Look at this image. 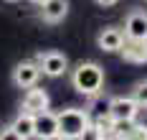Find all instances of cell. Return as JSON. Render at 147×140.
I'll return each instance as SVG.
<instances>
[{
  "mask_svg": "<svg viewBox=\"0 0 147 140\" xmlns=\"http://www.w3.org/2000/svg\"><path fill=\"white\" fill-rule=\"evenodd\" d=\"M124 38H147V13L132 10L124 20Z\"/></svg>",
  "mask_w": 147,
  "mask_h": 140,
  "instance_id": "obj_8",
  "label": "cell"
},
{
  "mask_svg": "<svg viewBox=\"0 0 147 140\" xmlns=\"http://www.w3.org/2000/svg\"><path fill=\"white\" fill-rule=\"evenodd\" d=\"M46 107H48V94H46V89H36V84L28 87V92L23 97V109L33 115V112H41Z\"/></svg>",
  "mask_w": 147,
  "mask_h": 140,
  "instance_id": "obj_11",
  "label": "cell"
},
{
  "mask_svg": "<svg viewBox=\"0 0 147 140\" xmlns=\"http://www.w3.org/2000/svg\"><path fill=\"white\" fill-rule=\"evenodd\" d=\"M33 3H36V5H41V3H43V0H33Z\"/></svg>",
  "mask_w": 147,
  "mask_h": 140,
  "instance_id": "obj_15",
  "label": "cell"
},
{
  "mask_svg": "<svg viewBox=\"0 0 147 140\" xmlns=\"http://www.w3.org/2000/svg\"><path fill=\"white\" fill-rule=\"evenodd\" d=\"M38 66H41V74L56 79V77H61V74H66L69 59H66L63 54H59V51H46V54L38 56Z\"/></svg>",
  "mask_w": 147,
  "mask_h": 140,
  "instance_id": "obj_5",
  "label": "cell"
},
{
  "mask_svg": "<svg viewBox=\"0 0 147 140\" xmlns=\"http://www.w3.org/2000/svg\"><path fill=\"white\" fill-rule=\"evenodd\" d=\"M56 117H59V138H66V140L86 138V133L91 130V117L86 109L69 107L56 112Z\"/></svg>",
  "mask_w": 147,
  "mask_h": 140,
  "instance_id": "obj_2",
  "label": "cell"
},
{
  "mask_svg": "<svg viewBox=\"0 0 147 140\" xmlns=\"http://www.w3.org/2000/svg\"><path fill=\"white\" fill-rule=\"evenodd\" d=\"M74 89L84 97H96L104 87V69L94 61H81L71 74Z\"/></svg>",
  "mask_w": 147,
  "mask_h": 140,
  "instance_id": "obj_1",
  "label": "cell"
},
{
  "mask_svg": "<svg viewBox=\"0 0 147 140\" xmlns=\"http://www.w3.org/2000/svg\"><path fill=\"white\" fill-rule=\"evenodd\" d=\"M33 138L53 140L59 138V117L56 112H48V107L41 112H33Z\"/></svg>",
  "mask_w": 147,
  "mask_h": 140,
  "instance_id": "obj_3",
  "label": "cell"
},
{
  "mask_svg": "<svg viewBox=\"0 0 147 140\" xmlns=\"http://www.w3.org/2000/svg\"><path fill=\"white\" fill-rule=\"evenodd\" d=\"M69 13V3L66 0H43L41 3V16L46 23H61Z\"/></svg>",
  "mask_w": 147,
  "mask_h": 140,
  "instance_id": "obj_9",
  "label": "cell"
},
{
  "mask_svg": "<svg viewBox=\"0 0 147 140\" xmlns=\"http://www.w3.org/2000/svg\"><path fill=\"white\" fill-rule=\"evenodd\" d=\"M122 41H124V33L119 31V28H104V31L99 33V38H96L99 48H102V51H109V54L119 51Z\"/></svg>",
  "mask_w": 147,
  "mask_h": 140,
  "instance_id": "obj_12",
  "label": "cell"
},
{
  "mask_svg": "<svg viewBox=\"0 0 147 140\" xmlns=\"http://www.w3.org/2000/svg\"><path fill=\"white\" fill-rule=\"evenodd\" d=\"M94 3H96V5H102V8H109V5H114L117 0H94Z\"/></svg>",
  "mask_w": 147,
  "mask_h": 140,
  "instance_id": "obj_14",
  "label": "cell"
},
{
  "mask_svg": "<svg viewBox=\"0 0 147 140\" xmlns=\"http://www.w3.org/2000/svg\"><path fill=\"white\" fill-rule=\"evenodd\" d=\"M132 99L137 102V105H140V107H147V82H140V84L134 87Z\"/></svg>",
  "mask_w": 147,
  "mask_h": 140,
  "instance_id": "obj_13",
  "label": "cell"
},
{
  "mask_svg": "<svg viewBox=\"0 0 147 140\" xmlns=\"http://www.w3.org/2000/svg\"><path fill=\"white\" fill-rule=\"evenodd\" d=\"M122 56L124 61H132V64H145L147 61V38H124L122 41Z\"/></svg>",
  "mask_w": 147,
  "mask_h": 140,
  "instance_id": "obj_7",
  "label": "cell"
},
{
  "mask_svg": "<svg viewBox=\"0 0 147 140\" xmlns=\"http://www.w3.org/2000/svg\"><path fill=\"white\" fill-rule=\"evenodd\" d=\"M8 127H10V133H13L15 140H28V138H33V115L23 109V112H20Z\"/></svg>",
  "mask_w": 147,
  "mask_h": 140,
  "instance_id": "obj_10",
  "label": "cell"
},
{
  "mask_svg": "<svg viewBox=\"0 0 147 140\" xmlns=\"http://www.w3.org/2000/svg\"><path fill=\"white\" fill-rule=\"evenodd\" d=\"M38 77H41V66H38V61H20L13 69V82H15V87H20V89L33 87V84L38 82Z\"/></svg>",
  "mask_w": 147,
  "mask_h": 140,
  "instance_id": "obj_6",
  "label": "cell"
},
{
  "mask_svg": "<svg viewBox=\"0 0 147 140\" xmlns=\"http://www.w3.org/2000/svg\"><path fill=\"white\" fill-rule=\"evenodd\" d=\"M137 112H140V105L132 97H114V99H109L107 120H134Z\"/></svg>",
  "mask_w": 147,
  "mask_h": 140,
  "instance_id": "obj_4",
  "label": "cell"
},
{
  "mask_svg": "<svg viewBox=\"0 0 147 140\" xmlns=\"http://www.w3.org/2000/svg\"><path fill=\"white\" fill-rule=\"evenodd\" d=\"M8 3H15V0H8Z\"/></svg>",
  "mask_w": 147,
  "mask_h": 140,
  "instance_id": "obj_16",
  "label": "cell"
}]
</instances>
